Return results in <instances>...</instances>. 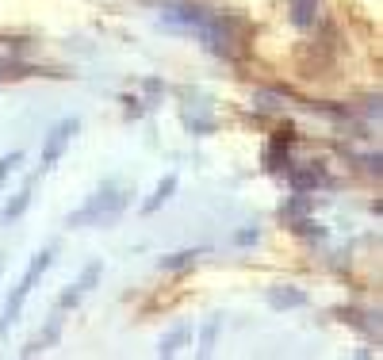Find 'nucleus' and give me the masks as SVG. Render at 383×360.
<instances>
[{"label":"nucleus","mask_w":383,"mask_h":360,"mask_svg":"<svg viewBox=\"0 0 383 360\" xmlns=\"http://www.w3.org/2000/svg\"><path fill=\"white\" fill-rule=\"evenodd\" d=\"M127 200H131V192H123L116 180H108L100 192L88 195L85 207L69 215L66 226H116L119 215L127 211Z\"/></svg>","instance_id":"obj_2"},{"label":"nucleus","mask_w":383,"mask_h":360,"mask_svg":"<svg viewBox=\"0 0 383 360\" xmlns=\"http://www.w3.org/2000/svg\"><path fill=\"white\" fill-rule=\"evenodd\" d=\"M161 24L180 31V35H195L200 43H207L215 54H230V35H226V19L207 16L203 8L192 4H165L161 8Z\"/></svg>","instance_id":"obj_1"},{"label":"nucleus","mask_w":383,"mask_h":360,"mask_svg":"<svg viewBox=\"0 0 383 360\" xmlns=\"http://www.w3.org/2000/svg\"><path fill=\"white\" fill-rule=\"evenodd\" d=\"M31 192H35V177H31L24 188H19L16 195H12V203H8L4 211H0V226H8V222H16L19 215H24L27 207H31Z\"/></svg>","instance_id":"obj_6"},{"label":"nucleus","mask_w":383,"mask_h":360,"mask_svg":"<svg viewBox=\"0 0 383 360\" xmlns=\"http://www.w3.org/2000/svg\"><path fill=\"white\" fill-rule=\"evenodd\" d=\"M310 8H315V0H295V24L299 27L310 24Z\"/></svg>","instance_id":"obj_14"},{"label":"nucleus","mask_w":383,"mask_h":360,"mask_svg":"<svg viewBox=\"0 0 383 360\" xmlns=\"http://www.w3.org/2000/svg\"><path fill=\"white\" fill-rule=\"evenodd\" d=\"M188 334H192L188 326H177V330H173L169 337H161V341H158V356H173L184 341H188Z\"/></svg>","instance_id":"obj_10"},{"label":"nucleus","mask_w":383,"mask_h":360,"mask_svg":"<svg viewBox=\"0 0 383 360\" xmlns=\"http://www.w3.org/2000/svg\"><path fill=\"white\" fill-rule=\"evenodd\" d=\"M268 303H272L276 311H287V307H303L307 295L295 292V287H272V292H268Z\"/></svg>","instance_id":"obj_8"},{"label":"nucleus","mask_w":383,"mask_h":360,"mask_svg":"<svg viewBox=\"0 0 383 360\" xmlns=\"http://www.w3.org/2000/svg\"><path fill=\"white\" fill-rule=\"evenodd\" d=\"M195 257H200V250H180L173 257H161V269H184V264H192Z\"/></svg>","instance_id":"obj_11"},{"label":"nucleus","mask_w":383,"mask_h":360,"mask_svg":"<svg viewBox=\"0 0 383 360\" xmlns=\"http://www.w3.org/2000/svg\"><path fill=\"white\" fill-rule=\"evenodd\" d=\"M250 242H257V230H242V234H238V245H250Z\"/></svg>","instance_id":"obj_15"},{"label":"nucleus","mask_w":383,"mask_h":360,"mask_svg":"<svg viewBox=\"0 0 383 360\" xmlns=\"http://www.w3.org/2000/svg\"><path fill=\"white\" fill-rule=\"evenodd\" d=\"M81 130V119H61L54 130L46 135V142H43V165H39V173H50L61 161V153H66V146H69V138H73Z\"/></svg>","instance_id":"obj_4"},{"label":"nucleus","mask_w":383,"mask_h":360,"mask_svg":"<svg viewBox=\"0 0 383 360\" xmlns=\"http://www.w3.org/2000/svg\"><path fill=\"white\" fill-rule=\"evenodd\" d=\"M173 192H177V173H169V177H165V180L158 184V188H153V195H150L146 203H142V211H146V215H153V211H158L165 200H169Z\"/></svg>","instance_id":"obj_9"},{"label":"nucleus","mask_w":383,"mask_h":360,"mask_svg":"<svg viewBox=\"0 0 383 360\" xmlns=\"http://www.w3.org/2000/svg\"><path fill=\"white\" fill-rule=\"evenodd\" d=\"M19 161H24V153H19V150H12V153H8V158H0V184H4L8 177H12Z\"/></svg>","instance_id":"obj_13"},{"label":"nucleus","mask_w":383,"mask_h":360,"mask_svg":"<svg viewBox=\"0 0 383 360\" xmlns=\"http://www.w3.org/2000/svg\"><path fill=\"white\" fill-rule=\"evenodd\" d=\"M50 264H54V250H43V253L35 257V261L27 264V272L19 276V284L12 287V295H8L4 311H0V334H4L8 326H12L16 318H19V311H24V303H27V295L35 292V284L43 280V272L50 269Z\"/></svg>","instance_id":"obj_3"},{"label":"nucleus","mask_w":383,"mask_h":360,"mask_svg":"<svg viewBox=\"0 0 383 360\" xmlns=\"http://www.w3.org/2000/svg\"><path fill=\"white\" fill-rule=\"evenodd\" d=\"M219 326H223V318H219V314H215L211 322L203 326V337H200V353H203V356L215 349V334H219Z\"/></svg>","instance_id":"obj_12"},{"label":"nucleus","mask_w":383,"mask_h":360,"mask_svg":"<svg viewBox=\"0 0 383 360\" xmlns=\"http://www.w3.org/2000/svg\"><path fill=\"white\" fill-rule=\"evenodd\" d=\"M287 180H292L299 192H310V188H322L330 177H326V169H315V165H310V169H287Z\"/></svg>","instance_id":"obj_7"},{"label":"nucleus","mask_w":383,"mask_h":360,"mask_svg":"<svg viewBox=\"0 0 383 360\" xmlns=\"http://www.w3.org/2000/svg\"><path fill=\"white\" fill-rule=\"evenodd\" d=\"M100 272H103V269H100V261H96V264H88V269L81 272V280H77L73 287H69V292L61 295V299H58V307H54V311H73V307H77V303L88 295V287L100 280Z\"/></svg>","instance_id":"obj_5"}]
</instances>
